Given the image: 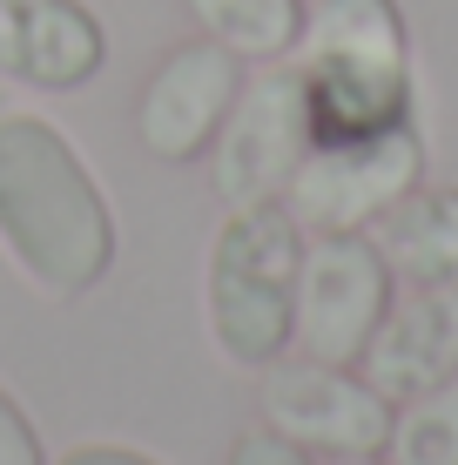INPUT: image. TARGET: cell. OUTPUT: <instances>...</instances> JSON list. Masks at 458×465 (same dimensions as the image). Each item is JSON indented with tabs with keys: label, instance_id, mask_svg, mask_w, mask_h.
Segmentation results:
<instances>
[{
	"label": "cell",
	"instance_id": "6da1fadb",
	"mask_svg": "<svg viewBox=\"0 0 458 465\" xmlns=\"http://www.w3.org/2000/svg\"><path fill=\"white\" fill-rule=\"evenodd\" d=\"M0 250L47 297H82L115 263L108 196L41 115H0Z\"/></svg>",
	"mask_w": 458,
	"mask_h": 465
},
{
	"label": "cell",
	"instance_id": "7a4b0ae2",
	"mask_svg": "<svg viewBox=\"0 0 458 465\" xmlns=\"http://www.w3.org/2000/svg\"><path fill=\"white\" fill-rule=\"evenodd\" d=\"M297 74L317 142L412 122V47L391 0H304Z\"/></svg>",
	"mask_w": 458,
	"mask_h": 465
},
{
	"label": "cell",
	"instance_id": "3957f363",
	"mask_svg": "<svg viewBox=\"0 0 458 465\" xmlns=\"http://www.w3.org/2000/svg\"><path fill=\"white\" fill-rule=\"evenodd\" d=\"M297 256L304 230L290 223L283 203H249L229 210L210 250V331L229 364L263 371L290 351L297 324Z\"/></svg>",
	"mask_w": 458,
	"mask_h": 465
},
{
	"label": "cell",
	"instance_id": "277c9868",
	"mask_svg": "<svg viewBox=\"0 0 458 465\" xmlns=\"http://www.w3.org/2000/svg\"><path fill=\"white\" fill-rule=\"evenodd\" d=\"M424 175V142L412 122L371 128V135H330L310 142V155L297 163L283 210L304 236H344L371 230L391 203H404Z\"/></svg>",
	"mask_w": 458,
	"mask_h": 465
},
{
	"label": "cell",
	"instance_id": "5b68a950",
	"mask_svg": "<svg viewBox=\"0 0 458 465\" xmlns=\"http://www.w3.org/2000/svg\"><path fill=\"white\" fill-rule=\"evenodd\" d=\"M391 311V263L365 230L304 236L297 256V324L290 344L317 364H357Z\"/></svg>",
	"mask_w": 458,
	"mask_h": 465
},
{
	"label": "cell",
	"instance_id": "8992f818",
	"mask_svg": "<svg viewBox=\"0 0 458 465\" xmlns=\"http://www.w3.org/2000/svg\"><path fill=\"white\" fill-rule=\"evenodd\" d=\"M317 128H310V94L297 68H263L257 82H243L229 122L210 142V183L229 210L249 203H283L297 163L310 155Z\"/></svg>",
	"mask_w": 458,
	"mask_h": 465
},
{
	"label": "cell",
	"instance_id": "52a82bcc",
	"mask_svg": "<svg viewBox=\"0 0 458 465\" xmlns=\"http://www.w3.org/2000/svg\"><path fill=\"white\" fill-rule=\"evenodd\" d=\"M263 425L304 445L310 459H377L391 445V405L371 378H351V364H263Z\"/></svg>",
	"mask_w": 458,
	"mask_h": 465
},
{
	"label": "cell",
	"instance_id": "ba28073f",
	"mask_svg": "<svg viewBox=\"0 0 458 465\" xmlns=\"http://www.w3.org/2000/svg\"><path fill=\"white\" fill-rule=\"evenodd\" d=\"M236 94H243V54H229L223 41H182L162 54V68L149 74L135 102V135L155 163H196L216 142V128L229 122Z\"/></svg>",
	"mask_w": 458,
	"mask_h": 465
},
{
	"label": "cell",
	"instance_id": "9c48e42d",
	"mask_svg": "<svg viewBox=\"0 0 458 465\" xmlns=\"http://www.w3.org/2000/svg\"><path fill=\"white\" fill-rule=\"evenodd\" d=\"M357 364L391 405L458 378V283H412V297L385 311Z\"/></svg>",
	"mask_w": 458,
	"mask_h": 465
},
{
	"label": "cell",
	"instance_id": "30bf717a",
	"mask_svg": "<svg viewBox=\"0 0 458 465\" xmlns=\"http://www.w3.org/2000/svg\"><path fill=\"white\" fill-rule=\"evenodd\" d=\"M108 35L82 0H0V74L27 88H82L102 74Z\"/></svg>",
	"mask_w": 458,
	"mask_h": 465
},
{
	"label": "cell",
	"instance_id": "8fae6325",
	"mask_svg": "<svg viewBox=\"0 0 458 465\" xmlns=\"http://www.w3.org/2000/svg\"><path fill=\"white\" fill-rule=\"evenodd\" d=\"M377 250L404 283H458V189H412L377 216Z\"/></svg>",
	"mask_w": 458,
	"mask_h": 465
},
{
	"label": "cell",
	"instance_id": "7c38bea8",
	"mask_svg": "<svg viewBox=\"0 0 458 465\" xmlns=\"http://www.w3.org/2000/svg\"><path fill=\"white\" fill-rule=\"evenodd\" d=\"M210 41H223L243 61H277L297 47L304 27V0H182Z\"/></svg>",
	"mask_w": 458,
	"mask_h": 465
},
{
	"label": "cell",
	"instance_id": "4fadbf2b",
	"mask_svg": "<svg viewBox=\"0 0 458 465\" xmlns=\"http://www.w3.org/2000/svg\"><path fill=\"white\" fill-rule=\"evenodd\" d=\"M385 452H391V465H458V378L404 398Z\"/></svg>",
	"mask_w": 458,
	"mask_h": 465
},
{
	"label": "cell",
	"instance_id": "5bb4252c",
	"mask_svg": "<svg viewBox=\"0 0 458 465\" xmlns=\"http://www.w3.org/2000/svg\"><path fill=\"white\" fill-rule=\"evenodd\" d=\"M0 465H47V452H41V431L27 425V411L14 405L7 391H0Z\"/></svg>",
	"mask_w": 458,
	"mask_h": 465
},
{
	"label": "cell",
	"instance_id": "9a60e30c",
	"mask_svg": "<svg viewBox=\"0 0 458 465\" xmlns=\"http://www.w3.org/2000/svg\"><path fill=\"white\" fill-rule=\"evenodd\" d=\"M229 465H317V459H310L304 445H290L283 431L263 425V431H243V439L229 445Z\"/></svg>",
	"mask_w": 458,
	"mask_h": 465
},
{
	"label": "cell",
	"instance_id": "2e32d148",
	"mask_svg": "<svg viewBox=\"0 0 458 465\" xmlns=\"http://www.w3.org/2000/svg\"><path fill=\"white\" fill-rule=\"evenodd\" d=\"M61 465H162L149 452H129V445H82V452H68Z\"/></svg>",
	"mask_w": 458,
	"mask_h": 465
},
{
	"label": "cell",
	"instance_id": "e0dca14e",
	"mask_svg": "<svg viewBox=\"0 0 458 465\" xmlns=\"http://www.w3.org/2000/svg\"><path fill=\"white\" fill-rule=\"evenodd\" d=\"M317 465H377V459H317Z\"/></svg>",
	"mask_w": 458,
	"mask_h": 465
}]
</instances>
